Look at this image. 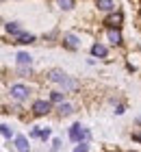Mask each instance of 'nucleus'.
Returning <instances> with one entry per match:
<instances>
[{
    "label": "nucleus",
    "instance_id": "f257e3e1",
    "mask_svg": "<svg viewBox=\"0 0 141 152\" xmlns=\"http://www.w3.org/2000/svg\"><path fill=\"white\" fill-rule=\"evenodd\" d=\"M69 139L76 141V143H85L89 139V130L85 126H80V124H74V126L69 128Z\"/></svg>",
    "mask_w": 141,
    "mask_h": 152
},
{
    "label": "nucleus",
    "instance_id": "f03ea898",
    "mask_svg": "<svg viewBox=\"0 0 141 152\" xmlns=\"http://www.w3.org/2000/svg\"><path fill=\"white\" fill-rule=\"evenodd\" d=\"M63 46L67 48V50H78L80 48V39L72 35V33H67V35H63Z\"/></svg>",
    "mask_w": 141,
    "mask_h": 152
},
{
    "label": "nucleus",
    "instance_id": "7ed1b4c3",
    "mask_svg": "<svg viewBox=\"0 0 141 152\" xmlns=\"http://www.w3.org/2000/svg\"><path fill=\"white\" fill-rule=\"evenodd\" d=\"M50 107H52V102H48V100H37L33 104V113L35 115H46L48 111H50Z\"/></svg>",
    "mask_w": 141,
    "mask_h": 152
},
{
    "label": "nucleus",
    "instance_id": "20e7f679",
    "mask_svg": "<svg viewBox=\"0 0 141 152\" xmlns=\"http://www.w3.org/2000/svg\"><path fill=\"white\" fill-rule=\"evenodd\" d=\"M11 96L15 100H24L28 96V87H24V85H11Z\"/></svg>",
    "mask_w": 141,
    "mask_h": 152
},
{
    "label": "nucleus",
    "instance_id": "39448f33",
    "mask_svg": "<svg viewBox=\"0 0 141 152\" xmlns=\"http://www.w3.org/2000/svg\"><path fill=\"white\" fill-rule=\"evenodd\" d=\"M48 78H50L52 83H59V85H63V83L67 80V74L63 70H50L48 72Z\"/></svg>",
    "mask_w": 141,
    "mask_h": 152
},
{
    "label": "nucleus",
    "instance_id": "423d86ee",
    "mask_svg": "<svg viewBox=\"0 0 141 152\" xmlns=\"http://www.w3.org/2000/svg\"><path fill=\"white\" fill-rule=\"evenodd\" d=\"M122 22H124V15H122L119 11H115L113 15L107 18V24L111 26V28H119V26H122Z\"/></svg>",
    "mask_w": 141,
    "mask_h": 152
},
{
    "label": "nucleus",
    "instance_id": "0eeeda50",
    "mask_svg": "<svg viewBox=\"0 0 141 152\" xmlns=\"http://www.w3.org/2000/svg\"><path fill=\"white\" fill-rule=\"evenodd\" d=\"M98 9H102V11H115L117 9V2H115V0H98Z\"/></svg>",
    "mask_w": 141,
    "mask_h": 152
},
{
    "label": "nucleus",
    "instance_id": "6e6552de",
    "mask_svg": "<svg viewBox=\"0 0 141 152\" xmlns=\"http://www.w3.org/2000/svg\"><path fill=\"white\" fill-rule=\"evenodd\" d=\"M109 41L115 44V46H119L122 44V33H119L117 28H109Z\"/></svg>",
    "mask_w": 141,
    "mask_h": 152
},
{
    "label": "nucleus",
    "instance_id": "1a4fd4ad",
    "mask_svg": "<svg viewBox=\"0 0 141 152\" xmlns=\"http://www.w3.org/2000/svg\"><path fill=\"white\" fill-rule=\"evenodd\" d=\"M15 146H18V150L20 152H31V148H28V141H26V137H15Z\"/></svg>",
    "mask_w": 141,
    "mask_h": 152
},
{
    "label": "nucleus",
    "instance_id": "9d476101",
    "mask_svg": "<svg viewBox=\"0 0 141 152\" xmlns=\"http://www.w3.org/2000/svg\"><path fill=\"white\" fill-rule=\"evenodd\" d=\"M91 54H94V57H107V48H104L102 44H94V48H91Z\"/></svg>",
    "mask_w": 141,
    "mask_h": 152
},
{
    "label": "nucleus",
    "instance_id": "9b49d317",
    "mask_svg": "<svg viewBox=\"0 0 141 152\" xmlns=\"http://www.w3.org/2000/svg\"><path fill=\"white\" fill-rule=\"evenodd\" d=\"M7 31H9L11 33V35H24V33H22V28H20V24L18 22H9V24H7Z\"/></svg>",
    "mask_w": 141,
    "mask_h": 152
},
{
    "label": "nucleus",
    "instance_id": "f8f14e48",
    "mask_svg": "<svg viewBox=\"0 0 141 152\" xmlns=\"http://www.w3.org/2000/svg\"><path fill=\"white\" fill-rule=\"evenodd\" d=\"M63 98H65V94H61V91L50 94V102H54V104H63Z\"/></svg>",
    "mask_w": 141,
    "mask_h": 152
},
{
    "label": "nucleus",
    "instance_id": "ddd939ff",
    "mask_svg": "<svg viewBox=\"0 0 141 152\" xmlns=\"http://www.w3.org/2000/svg\"><path fill=\"white\" fill-rule=\"evenodd\" d=\"M59 111H61V115H69V113H74V107L67 104V102H63V104L59 107Z\"/></svg>",
    "mask_w": 141,
    "mask_h": 152
},
{
    "label": "nucleus",
    "instance_id": "4468645a",
    "mask_svg": "<svg viewBox=\"0 0 141 152\" xmlns=\"http://www.w3.org/2000/svg\"><path fill=\"white\" fill-rule=\"evenodd\" d=\"M56 4L61 7V9H65V11H69L74 7V0H56Z\"/></svg>",
    "mask_w": 141,
    "mask_h": 152
},
{
    "label": "nucleus",
    "instance_id": "2eb2a0df",
    "mask_svg": "<svg viewBox=\"0 0 141 152\" xmlns=\"http://www.w3.org/2000/svg\"><path fill=\"white\" fill-rule=\"evenodd\" d=\"M33 41H35V37H33V35H20L15 44H33Z\"/></svg>",
    "mask_w": 141,
    "mask_h": 152
},
{
    "label": "nucleus",
    "instance_id": "dca6fc26",
    "mask_svg": "<svg viewBox=\"0 0 141 152\" xmlns=\"http://www.w3.org/2000/svg\"><path fill=\"white\" fill-rule=\"evenodd\" d=\"M33 137H41V139H48L50 137V130H33Z\"/></svg>",
    "mask_w": 141,
    "mask_h": 152
},
{
    "label": "nucleus",
    "instance_id": "f3484780",
    "mask_svg": "<svg viewBox=\"0 0 141 152\" xmlns=\"http://www.w3.org/2000/svg\"><path fill=\"white\" fill-rule=\"evenodd\" d=\"M0 128H2V137H4V139H9V137H11V128L7 126V124H2Z\"/></svg>",
    "mask_w": 141,
    "mask_h": 152
},
{
    "label": "nucleus",
    "instance_id": "a211bd4d",
    "mask_svg": "<svg viewBox=\"0 0 141 152\" xmlns=\"http://www.w3.org/2000/svg\"><path fill=\"white\" fill-rule=\"evenodd\" d=\"M74 152H87V143H78V146L74 148Z\"/></svg>",
    "mask_w": 141,
    "mask_h": 152
},
{
    "label": "nucleus",
    "instance_id": "6ab92c4d",
    "mask_svg": "<svg viewBox=\"0 0 141 152\" xmlns=\"http://www.w3.org/2000/svg\"><path fill=\"white\" fill-rule=\"evenodd\" d=\"M59 146H61V141H59V139H54V143H52V150H59Z\"/></svg>",
    "mask_w": 141,
    "mask_h": 152
}]
</instances>
